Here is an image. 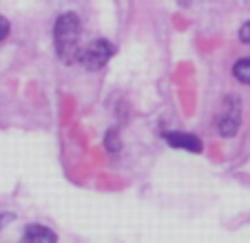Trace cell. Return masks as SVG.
Here are the masks:
<instances>
[{
    "label": "cell",
    "mask_w": 250,
    "mask_h": 243,
    "mask_svg": "<svg viewBox=\"0 0 250 243\" xmlns=\"http://www.w3.org/2000/svg\"><path fill=\"white\" fill-rule=\"evenodd\" d=\"M53 40H56V51L62 62L71 64L80 58V18L76 14H62L56 20L53 27Z\"/></svg>",
    "instance_id": "6da1fadb"
},
{
    "label": "cell",
    "mask_w": 250,
    "mask_h": 243,
    "mask_svg": "<svg viewBox=\"0 0 250 243\" xmlns=\"http://www.w3.org/2000/svg\"><path fill=\"white\" fill-rule=\"evenodd\" d=\"M113 53H115V47L109 42V40H95V42H91L89 47L80 53V62L84 64V69L100 71L111 60Z\"/></svg>",
    "instance_id": "7a4b0ae2"
},
{
    "label": "cell",
    "mask_w": 250,
    "mask_h": 243,
    "mask_svg": "<svg viewBox=\"0 0 250 243\" xmlns=\"http://www.w3.org/2000/svg\"><path fill=\"white\" fill-rule=\"evenodd\" d=\"M239 122H241V104L239 98L235 95H228L224 100V106H222V115H219V133L224 137H232L239 128Z\"/></svg>",
    "instance_id": "3957f363"
},
{
    "label": "cell",
    "mask_w": 250,
    "mask_h": 243,
    "mask_svg": "<svg viewBox=\"0 0 250 243\" xmlns=\"http://www.w3.org/2000/svg\"><path fill=\"white\" fill-rule=\"evenodd\" d=\"M164 140L173 148H184L188 153H202L204 148L202 140L197 135H190V133H164Z\"/></svg>",
    "instance_id": "277c9868"
},
{
    "label": "cell",
    "mask_w": 250,
    "mask_h": 243,
    "mask_svg": "<svg viewBox=\"0 0 250 243\" xmlns=\"http://www.w3.org/2000/svg\"><path fill=\"white\" fill-rule=\"evenodd\" d=\"M24 241H40V243H53L56 241V232L49 228H44V225L40 223H31L24 228V234H22Z\"/></svg>",
    "instance_id": "5b68a950"
},
{
    "label": "cell",
    "mask_w": 250,
    "mask_h": 243,
    "mask_svg": "<svg viewBox=\"0 0 250 243\" xmlns=\"http://www.w3.org/2000/svg\"><path fill=\"white\" fill-rule=\"evenodd\" d=\"M232 75H235L239 82L250 84V58H241L235 66H232Z\"/></svg>",
    "instance_id": "8992f818"
},
{
    "label": "cell",
    "mask_w": 250,
    "mask_h": 243,
    "mask_svg": "<svg viewBox=\"0 0 250 243\" xmlns=\"http://www.w3.org/2000/svg\"><path fill=\"white\" fill-rule=\"evenodd\" d=\"M104 144H106V148H109L111 153H118V150H120L118 131H109V135H106V140H104Z\"/></svg>",
    "instance_id": "52a82bcc"
},
{
    "label": "cell",
    "mask_w": 250,
    "mask_h": 243,
    "mask_svg": "<svg viewBox=\"0 0 250 243\" xmlns=\"http://www.w3.org/2000/svg\"><path fill=\"white\" fill-rule=\"evenodd\" d=\"M239 40L246 44H250V22H246L244 27L239 29Z\"/></svg>",
    "instance_id": "ba28073f"
},
{
    "label": "cell",
    "mask_w": 250,
    "mask_h": 243,
    "mask_svg": "<svg viewBox=\"0 0 250 243\" xmlns=\"http://www.w3.org/2000/svg\"><path fill=\"white\" fill-rule=\"evenodd\" d=\"M7 33H9V22L5 18H0V40H5Z\"/></svg>",
    "instance_id": "9c48e42d"
}]
</instances>
